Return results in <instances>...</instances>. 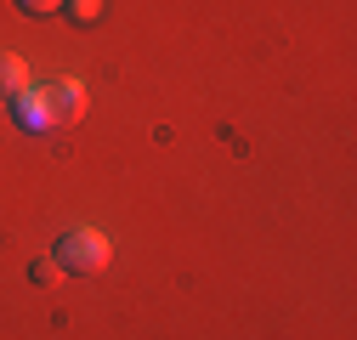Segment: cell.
I'll list each match as a JSON object with an SVG mask.
<instances>
[{
  "label": "cell",
  "mask_w": 357,
  "mask_h": 340,
  "mask_svg": "<svg viewBox=\"0 0 357 340\" xmlns=\"http://www.w3.org/2000/svg\"><path fill=\"white\" fill-rule=\"evenodd\" d=\"M108 255H114V244H108L97 227H68V233L52 244V261H57L63 272H79V278L102 272V267H108Z\"/></svg>",
  "instance_id": "obj_1"
},
{
  "label": "cell",
  "mask_w": 357,
  "mask_h": 340,
  "mask_svg": "<svg viewBox=\"0 0 357 340\" xmlns=\"http://www.w3.org/2000/svg\"><path fill=\"white\" fill-rule=\"evenodd\" d=\"M46 108H52V125H79L85 114V85L68 74V79H52L46 85Z\"/></svg>",
  "instance_id": "obj_2"
},
{
  "label": "cell",
  "mask_w": 357,
  "mask_h": 340,
  "mask_svg": "<svg viewBox=\"0 0 357 340\" xmlns=\"http://www.w3.org/2000/svg\"><path fill=\"white\" fill-rule=\"evenodd\" d=\"M12 108H17V119H23V131H52V108H46V91H40V85L17 91Z\"/></svg>",
  "instance_id": "obj_3"
},
{
  "label": "cell",
  "mask_w": 357,
  "mask_h": 340,
  "mask_svg": "<svg viewBox=\"0 0 357 340\" xmlns=\"http://www.w3.org/2000/svg\"><path fill=\"white\" fill-rule=\"evenodd\" d=\"M29 91V63L17 52H0V97H17Z\"/></svg>",
  "instance_id": "obj_4"
},
{
  "label": "cell",
  "mask_w": 357,
  "mask_h": 340,
  "mask_svg": "<svg viewBox=\"0 0 357 340\" xmlns=\"http://www.w3.org/2000/svg\"><path fill=\"white\" fill-rule=\"evenodd\" d=\"M74 23H97L102 17V0H68V6H63Z\"/></svg>",
  "instance_id": "obj_5"
},
{
  "label": "cell",
  "mask_w": 357,
  "mask_h": 340,
  "mask_svg": "<svg viewBox=\"0 0 357 340\" xmlns=\"http://www.w3.org/2000/svg\"><path fill=\"white\" fill-rule=\"evenodd\" d=\"M68 6V0H17V12H29V17H57Z\"/></svg>",
  "instance_id": "obj_6"
},
{
  "label": "cell",
  "mask_w": 357,
  "mask_h": 340,
  "mask_svg": "<svg viewBox=\"0 0 357 340\" xmlns=\"http://www.w3.org/2000/svg\"><path fill=\"white\" fill-rule=\"evenodd\" d=\"M29 278H34V284H57V278H63V267L46 255V261H34V267H29Z\"/></svg>",
  "instance_id": "obj_7"
}]
</instances>
